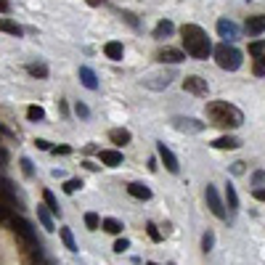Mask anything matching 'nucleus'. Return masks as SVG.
<instances>
[{"label":"nucleus","mask_w":265,"mask_h":265,"mask_svg":"<svg viewBox=\"0 0 265 265\" xmlns=\"http://www.w3.org/2000/svg\"><path fill=\"white\" fill-rule=\"evenodd\" d=\"M183 90L194 93V96H207L210 85H207V80H201V77L191 74V77H186V80H183Z\"/></svg>","instance_id":"0eeeda50"},{"label":"nucleus","mask_w":265,"mask_h":265,"mask_svg":"<svg viewBox=\"0 0 265 265\" xmlns=\"http://www.w3.org/2000/svg\"><path fill=\"white\" fill-rule=\"evenodd\" d=\"M72 149L69 146H58V149H53V154H69Z\"/></svg>","instance_id":"79ce46f5"},{"label":"nucleus","mask_w":265,"mask_h":265,"mask_svg":"<svg viewBox=\"0 0 265 265\" xmlns=\"http://www.w3.org/2000/svg\"><path fill=\"white\" fill-rule=\"evenodd\" d=\"M128 249H130V241H128V239H117V241H114V252L122 255V252H128Z\"/></svg>","instance_id":"f704fd0d"},{"label":"nucleus","mask_w":265,"mask_h":265,"mask_svg":"<svg viewBox=\"0 0 265 265\" xmlns=\"http://www.w3.org/2000/svg\"><path fill=\"white\" fill-rule=\"evenodd\" d=\"M0 165H3V162H0Z\"/></svg>","instance_id":"8fccbe9b"},{"label":"nucleus","mask_w":265,"mask_h":265,"mask_svg":"<svg viewBox=\"0 0 265 265\" xmlns=\"http://www.w3.org/2000/svg\"><path fill=\"white\" fill-rule=\"evenodd\" d=\"M80 189H83V180H80V178H69V180L64 183V191H67V194H77Z\"/></svg>","instance_id":"c85d7f7f"},{"label":"nucleus","mask_w":265,"mask_h":265,"mask_svg":"<svg viewBox=\"0 0 265 265\" xmlns=\"http://www.w3.org/2000/svg\"><path fill=\"white\" fill-rule=\"evenodd\" d=\"M35 146H37V149H43V151H48V149H51V144H48V141H43V138H37Z\"/></svg>","instance_id":"4c0bfd02"},{"label":"nucleus","mask_w":265,"mask_h":265,"mask_svg":"<svg viewBox=\"0 0 265 265\" xmlns=\"http://www.w3.org/2000/svg\"><path fill=\"white\" fill-rule=\"evenodd\" d=\"M173 128L180 133H201L205 130V122L191 119V117H173Z\"/></svg>","instance_id":"423d86ee"},{"label":"nucleus","mask_w":265,"mask_h":265,"mask_svg":"<svg viewBox=\"0 0 265 265\" xmlns=\"http://www.w3.org/2000/svg\"><path fill=\"white\" fill-rule=\"evenodd\" d=\"M146 265H157V262H146Z\"/></svg>","instance_id":"09e8293b"},{"label":"nucleus","mask_w":265,"mask_h":265,"mask_svg":"<svg viewBox=\"0 0 265 265\" xmlns=\"http://www.w3.org/2000/svg\"><path fill=\"white\" fill-rule=\"evenodd\" d=\"M0 196H3L8 205H13V201H16V191H13L11 180H6V178H0Z\"/></svg>","instance_id":"aec40b11"},{"label":"nucleus","mask_w":265,"mask_h":265,"mask_svg":"<svg viewBox=\"0 0 265 265\" xmlns=\"http://www.w3.org/2000/svg\"><path fill=\"white\" fill-rule=\"evenodd\" d=\"M0 32H8V35H13V37H22L24 35V29L13 22V19H8V16H0Z\"/></svg>","instance_id":"ddd939ff"},{"label":"nucleus","mask_w":265,"mask_h":265,"mask_svg":"<svg viewBox=\"0 0 265 265\" xmlns=\"http://www.w3.org/2000/svg\"><path fill=\"white\" fill-rule=\"evenodd\" d=\"M61 241H64V247L69 249V252H77V241H74V236H72L69 228H61Z\"/></svg>","instance_id":"5701e85b"},{"label":"nucleus","mask_w":265,"mask_h":265,"mask_svg":"<svg viewBox=\"0 0 265 265\" xmlns=\"http://www.w3.org/2000/svg\"><path fill=\"white\" fill-rule=\"evenodd\" d=\"M37 220L43 223L45 231H53V217H51V212L45 210V207H37Z\"/></svg>","instance_id":"4be33fe9"},{"label":"nucleus","mask_w":265,"mask_h":265,"mask_svg":"<svg viewBox=\"0 0 265 265\" xmlns=\"http://www.w3.org/2000/svg\"><path fill=\"white\" fill-rule=\"evenodd\" d=\"M88 6H101V3H106V0H85Z\"/></svg>","instance_id":"a18cd8bd"},{"label":"nucleus","mask_w":265,"mask_h":265,"mask_svg":"<svg viewBox=\"0 0 265 265\" xmlns=\"http://www.w3.org/2000/svg\"><path fill=\"white\" fill-rule=\"evenodd\" d=\"M98 157H101V162L109 165V167H119V165H122V151H114V149H104Z\"/></svg>","instance_id":"4468645a"},{"label":"nucleus","mask_w":265,"mask_h":265,"mask_svg":"<svg viewBox=\"0 0 265 265\" xmlns=\"http://www.w3.org/2000/svg\"><path fill=\"white\" fill-rule=\"evenodd\" d=\"M205 199H207V207H210V212L215 215V217H226V207H223V199H220V194H217V189L215 186H207V191H205Z\"/></svg>","instance_id":"39448f33"},{"label":"nucleus","mask_w":265,"mask_h":265,"mask_svg":"<svg viewBox=\"0 0 265 265\" xmlns=\"http://www.w3.org/2000/svg\"><path fill=\"white\" fill-rule=\"evenodd\" d=\"M13 215H11V207L8 205H0V223H11Z\"/></svg>","instance_id":"72a5a7b5"},{"label":"nucleus","mask_w":265,"mask_h":265,"mask_svg":"<svg viewBox=\"0 0 265 265\" xmlns=\"http://www.w3.org/2000/svg\"><path fill=\"white\" fill-rule=\"evenodd\" d=\"M180 37H183V45H186V53H189L191 58H207L210 56V51H212L210 37L199 24H183L180 27Z\"/></svg>","instance_id":"f257e3e1"},{"label":"nucleus","mask_w":265,"mask_h":265,"mask_svg":"<svg viewBox=\"0 0 265 265\" xmlns=\"http://www.w3.org/2000/svg\"><path fill=\"white\" fill-rule=\"evenodd\" d=\"M186 58L183 51H175V48H165L157 53V61H162V64H180V61Z\"/></svg>","instance_id":"9d476101"},{"label":"nucleus","mask_w":265,"mask_h":265,"mask_svg":"<svg viewBox=\"0 0 265 265\" xmlns=\"http://www.w3.org/2000/svg\"><path fill=\"white\" fill-rule=\"evenodd\" d=\"M233 173H244V162H236V165H233Z\"/></svg>","instance_id":"c03bdc74"},{"label":"nucleus","mask_w":265,"mask_h":265,"mask_svg":"<svg viewBox=\"0 0 265 265\" xmlns=\"http://www.w3.org/2000/svg\"><path fill=\"white\" fill-rule=\"evenodd\" d=\"M22 170H24V175H27V178H32V175H35V167H32V162H29L27 157L22 159Z\"/></svg>","instance_id":"c9c22d12"},{"label":"nucleus","mask_w":265,"mask_h":265,"mask_svg":"<svg viewBox=\"0 0 265 265\" xmlns=\"http://www.w3.org/2000/svg\"><path fill=\"white\" fill-rule=\"evenodd\" d=\"M11 228L13 231H16L19 233V236L29 244V247H37V236H35V228L32 226H29L27 220H24V217H16V215H13V220H11Z\"/></svg>","instance_id":"20e7f679"},{"label":"nucleus","mask_w":265,"mask_h":265,"mask_svg":"<svg viewBox=\"0 0 265 265\" xmlns=\"http://www.w3.org/2000/svg\"><path fill=\"white\" fill-rule=\"evenodd\" d=\"M80 83L88 90H96L98 88V77H96V72H93L90 67H80Z\"/></svg>","instance_id":"f8f14e48"},{"label":"nucleus","mask_w":265,"mask_h":265,"mask_svg":"<svg viewBox=\"0 0 265 265\" xmlns=\"http://www.w3.org/2000/svg\"><path fill=\"white\" fill-rule=\"evenodd\" d=\"M122 16H125V19H128V22H130L133 27H138V22H135V16H133V13H122Z\"/></svg>","instance_id":"37998d69"},{"label":"nucleus","mask_w":265,"mask_h":265,"mask_svg":"<svg viewBox=\"0 0 265 265\" xmlns=\"http://www.w3.org/2000/svg\"><path fill=\"white\" fill-rule=\"evenodd\" d=\"M27 117H29V122H40V119L45 117L43 106H29V109H27Z\"/></svg>","instance_id":"cd10ccee"},{"label":"nucleus","mask_w":265,"mask_h":265,"mask_svg":"<svg viewBox=\"0 0 265 265\" xmlns=\"http://www.w3.org/2000/svg\"><path fill=\"white\" fill-rule=\"evenodd\" d=\"M27 72L32 74V77H40V80H45V77H48V67H45V64H29Z\"/></svg>","instance_id":"b1692460"},{"label":"nucleus","mask_w":265,"mask_h":265,"mask_svg":"<svg viewBox=\"0 0 265 265\" xmlns=\"http://www.w3.org/2000/svg\"><path fill=\"white\" fill-rule=\"evenodd\" d=\"M8 8H11L8 0H0V13H8Z\"/></svg>","instance_id":"a19ab883"},{"label":"nucleus","mask_w":265,"mask_h":265,"mask_svg":"<svg viewBox=\"0 0 265 265\" xmlns=\"http://www.w3.org/2000/svg\"><path fill=\"white\" fill-rule=\"evenodd\" d=\"M255 199H257V201H265V189H257V191H255Z\"/></svg>","instance_id":"ea45409f"},{"label":"nucleus","mask_w":265,"mask_h":265,"mask_svg":"<svg viewBox=\"0 0 265 265\" xmlns=\"http://www.w3.org/2000/svg\"><path fill=\"white\" fill-rule=\"evenodd\" d=\"M157 151H159V159H162V165L170 170V173H178V170H180V165H178V159H175V154L170 151L165 144H157Z\"/></svg>","instance_id":"1a4fd4ad"},{"label":"nucleus","mask_w":265,"mask_h":265,"mask_svg":"<svg viewBox=\"0 0 265 265\" xmlns=\"http://www.w3.org/2000/svg\"><path fill=\"white\" fill-rule=\"evenodd\" d=\"M217 35H220L226 43H233L239 37V27L233 24L231 19H220V22H217Z\"/></svg>","instance_id":"6e6552de"},{"label":"nucleus","mask_w":265,"mask_h":265,"mask_svg":"<svg viewBox=\"0 0 265 265\" xmlns=\"http://www.w3.org/2000/svg\"><path fill=\"white\" fill-rule=\"evenodd\" d=\"M128 194H130L133 199H141V201L151 199V189H149V186H144V183H130V186H128Z\"/></svg>","instance_id":"2eb2a0df"},{"label":"nucleus","mask_w":265,"mask_h":265,"mask_svg":"<svg viewBox=\"0 0 265 265\" xmlns=\"http://www.w3.org/2000/svg\"><path fill=\"white\" fill-rule=\"evenodd\" d=\"M170 80H173V74H151V77L144 80V85L146 88H167Z\"/></svg>","instance_id":"f3484780"},{"label":"nucleus","mask_w":265,"mask_h":265,"mask_svg":"<svg viewBox=\"0 0 265 265\" xmlns=\"http://www.w3.org/2000/svg\"><path fill=\"white\" fill-rule=\"evenodd\" d=\"M43 199H45V205L51 207V212H56V215L61 212V210H58V201H56V196H53L51 191H45V194H43Z\"/></svg>","instance_id":"2f4dec72"},{"label":"nucleus","mask_w":265,"mask_h":265,"mask_svg":"<svg viewBox=\"0 0 265 265\" xmlns=\"http://www.w3.org/2000/svg\"><path fill=\"white\" fill-rule=\"evenodd\" d=\"M226 201H228V207H231V210H236V207H239V196H236V189H233L231 183H228V189H226Z\"/></svg>","instance_id":"a878e982"},{"label":"nucleus","mask_w":265,"mask_h":265,"mask_svg":"<svg viewBox=\"0 0 265 265\" xmlns=\"http://www.w3.org/2000/svg\"><path fill=\"white\" fill-rule=\"evenodd\" d=\"M6 159H8V154H6V149H3V146H0V162H6Z\"/></svg>","instance_id":"49530a36"},{"label":"nucleus","mask_w":265,"mask_h":265,"mask_svg":"<svg viewBox=\"0 0 265 265\" xmlns=\"http://www.w3.org/2000/svg\"><path fill=\"white\" fill-rule=\"evenodd\" d=\"M104 53H106V58H112V61H122L125 48H122V43L112 40V43H106V45H104Z\"/></svg>","instance_id":"dca6fc26"},{"label":"nucleus","mask_w":265,"mask_h":265,"mask_svg":"<svg viewBox=\"0 0 265 265\" xmlns=\"http://www.w3.org/2000/svg\"><path fill=\"white\" fill-rule=\"evenodd\" d=\"M215 149H239V138H233V135H220V138H215L212 141Z\"/></svg>","instance_id":"6ab92c4d"},{"label":"nucleus","mask_w":265,"mask_h":265,"mask_svg":"<svg viewBox=\"0 0 265 265\" xmlns=\"http://www.w3.org/2000/svg\"><path fill=\"white\" fill-rule=\"evenodd\" d=\"M212 247H215V233H212V231H207L205 236H201V249H205V252H210Z\"/></svg>","instance_id":"c756f323"},{"label":"nucleus","mask_w":265,"mask_h":265,"mask_svg":"<svg viewBox=\"0 0 265 265\" xmlns=\"http://www.w3.org/2000/svg\"><path fill=\"white\" fill-rule=\"evenodd\" d=\"M252 180H255V183H265V173H262V170H260V173H255Z\"/></svg>","instance_id":"58836bf2"},{"label":"nucleus","mask_w":265,"mask_h":265,"mask_svg":"<svg viewBox=\"0 0 265 265\" xmlns=\"http://www.w3.org/2000/svg\"><path fill=\"white\" fill-rule=\"evenodd\" d=\"M249 53H252V56H262V53H265V40L249 43Z\"/></svg>","instance_id":"7c9ffc66"},{"label":"nucleus","mask_w":265,"mask_h":265,"mask_svg":"<svg viewBox=\"0 0 265 265\" xmlns=\"http://www.w3.org/2000/svg\"><path fill=\"white\" fill-rule=\"evenodd\" d=\"M244 29H247V35H249V37L262 35V32H265V16H249Z\"/></svg>","instance_id":"9b49d317"},{"label":"nucleus","mask_w":265,"mask_h":265,"mask_svg":"<svg viewBox=\"0 0 265 265\" xmlns=\"http://www.w3.org/2000/svg\"><path fill=\"white\" fill-rule=\"evenodd\" d=\"M109 138H112V144L117 146H125V144H130V130H125V128H117L109 133Z\"/></svg>","instance_id":"412c9836"},{"label":"nucleus","mask_w":265,"mask_h":265,"mask_svg":"<svg viewBox=\"0 0 265 265\" xmlns=\"http://www.w3.org/2000/svg\"><path fill=\"white\" fill-rule=\"evenodd\" d=\"M101 226H104V231H109V233H119V231H122V223L117 220V217H106Z\"/></svg>","instance_id":"393cba45"},{"label":"nucleus","mask_w":265,"mask_h":265,"mask_svg":"<svg viewBox=\"0 0 265 265\" xmlns=\"http://www.w3.org/2000/svg\"><path fill=\"white\" fill-rule=\"evenodd\" d=\"M74 112H77V117H88V114H90V109H88L85 104H77V106H74Z\"/></svg>","instance_id":"e433bc0d"},{"label":"nucleus","mask_w":265,"mask_h":265,"mask_svg":"<svg viewBox=\"0 0 265 265\" xmlns=\"http://www.w3.org/2000/svg\"><path fill=\"white\" fill-rule=\"evenodd\" d=\"M146 233H149L151 241H162V233H159V228L154 226V223H146Z\"/></svg>","instance_id":"473e14b6"},{"label":"nucleus","mask_w":265,"mask_h":265,"mask_svg":"<svg viewBox=\"0 0 265 265\" xmlns=\"http://www.w3.org/2000/svg\"><path fill=\"white\" fill-rule=\"evenodd\" d=\"M175 32V24L173 22H159L157 27H154V37H157V40H165V37H170V35H173Z\"/></svg>","instance_id":"a211bd4d"},{"label":"nucleus","mask_w":265,"mask_h":265,"mask_svg":"<svg viewBox=\"0 0 265 265\" xmlns=\"http://www.w3.org/2000/svg\"><path fill=\"white\" fill-rule=\"evenodd\" d=\"M205 112H207L210 122L212 125H220V128H239V125L244 122L241 109H236L228 101H210Z\"/></svg>","instance_id":"f03ea898"},{"label":"nucleus","mask_w":265,"mask_h":265,"mask_svg":"<svg viewBox=\"0 0 265 265\" xmlns=\"http://www.w3.org/2000/svg\"><path fill=\"white\" fill-rule=\"evenodd\" d=\"M257 64H260V67H265V53L260 56V61H257Z\"/></svg>","instance_id":"de8ad7c7"},{"label":"nucleus","mask_w":265,"mask_h":265,"mask_svg":"<svg viewBox=\"0 0 265 265\" xmlns=\"http://www.w3.org/2000/svg\"><path fill=\"white\" fill-rule=\"evenodd\" d=\"M215 61H217V67H220V69L236 72L241 67V51L233 48V45H228V43H220L215 48Z\"/></svg>","instance_id":"7ed1b4c3"},{"label":"nucleus","mask_w":265,"mask_h":265,"mask_svg":"<svg viewBox=\"0 0 265 265\" xmlns=\"http://www.w3.org/2000/svg\"><path fill=\"white\" fill-rule=\"evenodd\" d=\"M85 226H88V231H98L101 228V217L96 212H88L85 215Z\"/></svg>","instance_id":"bb28decb"}]
</instances>
